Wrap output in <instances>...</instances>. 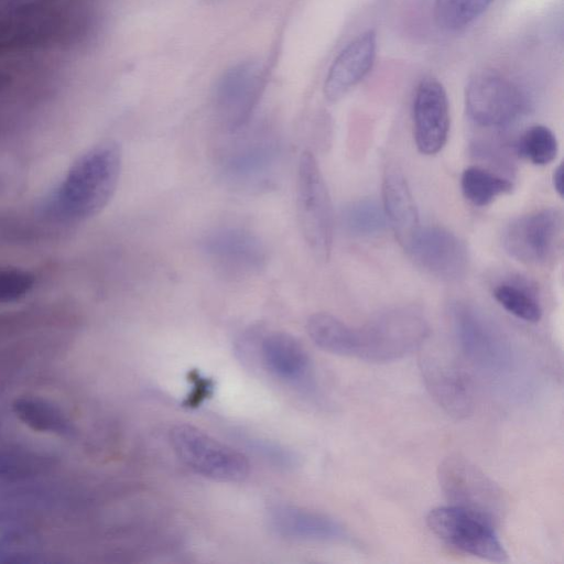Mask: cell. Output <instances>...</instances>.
<instances>
[{
    "instance_id": "1",
    "label": "cell",
    "mask_w": 564,
    "mask_h": 564,
    "mask_svg": "<svg viewBox=\"0 0 564 564\" xmlns=\"http://www.w3.org/2000/svg\"><path fill=\"white\" fill-rule=\"evenodd\" d=\"M122 153L115 141H101L78 156L48 194L42 209L58 223H79L98 215L112 198Z\"/></svg>"
},
{
    "instance_id": "2",
    "label": "cell",
    "mask_w": 564,
    "mask_h": 564,
    "mask_svg": "<svg viewBox=\"0 0 564 564\" xmlns=\"http://www.w3.org/2000/svg\"><path fill=\"white\" fill-rule=\"evenodd\" d=\"M430 333L423 316L411 308H393L355 328L352 358L369 362L399 360L419 349Z\"/></svg>"
},
{
    "instance_id": "3",
    "label": "cell",
    "mask_w": 564,
    "mask_h": 564,
    "mask_svg": "<svg viewBox=\"0 0 564 564\" xmlns=\"http://www.w3.org/2000/svg\"><path fill=\"white\" fill-rule=\"evenodd\" d=\"M296 209L302 235L319 261H327L333 245V209L329 193L315 156L302 152L297 167Z\"/></svg>"
},
{
    "instance_id": "4",
    "label": "cell",
    "mask_w": 564,
    "mask_h": 564,
    "mask_svg": "<svg viewBox=\"0 0 564 564\" xmlns=\"http://www.w3.org/2000/svg\"><path fill=\"white\" fill-rule=\"evenodd\" d=\"M453 329L465 357L491 375L511 370L513 352L506 336L481 311L456 302L451 306Z\"/></svg>"
},
{
    "instance_id": "5",
    "label": "cell",
    "mask_w": 564,
    "mask_h": 564,
    "mask_svg": "<svg viewBox=\"0 0 564 564\" xmlns=\"http://www.w3.org/2000/svg\"><path fill=\"white\" fill-rule=\"evenodd\" d=\"M176 456L197 474L218 481H240L250 469L247 457L191 424H176L170 431Z\"/></svg>"
},
{
    "instance_id": "6",
    "label": "cell",
    "mask_w": 564,
    "mask_h": 564,
    "mask_svg": "<svg viewBox=\"0 0 564 564\" xmlns=\"http://www.w3.org/2000/svg\"><path fill=\"white\" fill-rule=\"evenodd\" d=\"M429 529L452 547L491 562H505L508 554L484 514L459 506L432 509L426 516Z\"/></svg>"
},
{
    "instance_id": "7",
    "label": "cell",
    "mask_w": 564,
    "mask_h": 564,
    "mask_svg": "<svg viewBox=\"0 0 564 564\" xmlns=\"http://www.w3.org/2000/svg\"><path fill=\"white\" fill-rule=\"evenodd\" d=\"M465 106L468 117L486 128L506 127L518 120L529 107L524 90L497 72L476 74L467 84Z\"/></svg>"
},
{
    "instance_id": "8",
    "label": "cell",
    "mask_w": 564,
    "mask_h": 564,
    "mask_svg": "<svg viewBox=\"0 0 564 564\" xmlns=\"http://www.w3.org/2000/svg\"><path fill=\"white\" fill-rule=\"evenodd\" d=\"M70 28L68 13L57 3L0 14V55L56 44Z\"/></svg>"
},
{
    "instance_id": "9",
    "label": "cell",
    "mask_w": 564,
    "mask_h": 564,
    "mask_svg": "<svg viewBox=\"0 0 564 564\" xmlns=\"http://www.w3.org/2000/svg\"><path fill=\"white\" fill-rule=\"evenodd\" d=\"M563 230V213L557 208H543L513 219L503 231L502 245L513 259L542 265L561 250Z\"/></svg>"
},
{
    "instance_id": "10",
    "label": "cell",
    "mask_w": 564,
    "mask_h": 564,
    "mask_svg": "<svg viewBox=\"0 0 564 564\" xmlns=\"http://www.w3.org/2000/svg\"><path fill=\"white\" fill-rule=\"evenodd\" d=\"M263 86V68L254 61L237 63L221 74L213 99L216 116L227 132L235 134L247 127Z\"/></svg>"
},
{
    "instance_id": "11",
    "label": "cell",
    "mask_w": 564,
    "mask_h": 564,
    "mask_svg": "<svg viewBox=\"0 0 564 564\" xmlns=\"http://www.w3.org/2000/svg\"><path fill=\"white\" fill-rule=\"evenodd\" d=\"M280 144L270 135H251L236 141L220 156L223 177L245 191L268 188L280 163Z\"/></svg>"
},
{
    "instance_id": "12",
    "label": "cell",
    "mask_w": 564,
    "mask_h": 564,
    "mask_svg": "<svg viewBox=\"0 0 564 564\" xmlns=\"http://www.w3.org/2000/svg\"><path fill=\"white\" fill-rule=\"evenodd\" d=\"M202 250L213 265L226 275L245 278L259 273L267 263V250L251 231L218 228L205 236Z\"/></svg>"
},
{
    "instance_id": "13",
    "label": "cell",
    "mask_w": 564,
    "mask_h": 564,
    "mask_svg": "<svg viewBox=\"0 0 564 564\" xmlns=\"http://www.w3.org/2000/svg\"><path fill=\"white\" fill-rule=\"evenodd\" d=\"M440 482L455 506L479 512L492 521L502 510L501 491L468 460L453 456L440 466Z\"/></svg>"
},
{
    "instance_id": "14",
    "label": "cell",
    "mask_w": 564,
    "mask_h": 564,
    "mask_svg": "<svg viewBox=\"0 0 564 564\" xmlns=\"http://www.w3.org/2000/svg\"><path fill=\"white\" fill-rule=\"evenodd\" d=\"M405 250L420 268L442 280H459L469 267L464 241L440 226L420 227Z\"/></svg>"
},
{
    "instance_id": "15",
    "label": "cell",
    "mask_w": 564,
    "mask_h": 564,
    "mask_svg": "<svg viewBox=\"0 0 564 564\" xmlns=\"http://www.w3.org/2000/svg\"><path fill=\"white\" fill-rule=\"evenodd\" d=\"M414 139L425 155L438 153L449 131V106L444 86L434 77L423 78L416 86L413 105Z\"/></svg>"
},
{
    "instance_id": "16",
    "label": "cell",
    "mask_w": 564,
    "mask_h": 564,
    "mask_svg": "<svg viewBox=\"0 0 564 564\" xmlns=\"http://www.w3.org/2000/svg\"><path fill=\"white\" fill-rule=\"evenodd\" d=\"M270 528L280 536L297 541L350 542L347 529L337 520L306 508L279 503L269 509Z\"/></svg>"
},
{
    "instance_id": "17",
    "label": "cell",
    "mask_w": 564,
    "mask_h": 564,
    "mask_svg": "<svg viewBox=\"0 0 564 564\" xmlns=\"http://www.w3.org/2000/svg\"><path fill=\"white\" fill-rule=\"evenodd\" d=\"M377 54V34L367 30L351 40L333 61L324 83L330 101L344 97L371 70Z\"/></svg>"
},
{
    "instance_id": "18",
    "label": "cell",
    "mask_w": 564,
    "mask_h": 564,
    "mask_svg": "<svg viewBox=\"0 0 564 564\" xmlns=\"http://www.w3.org/2000/svg\"><path fill=\"white\" fill-rule=\"evenodd\" d=\"M382 207L404 250L420 229V219L408 182L398 165L387 166L382 180Z\"/></svg>"
},
{
    "instance_id": "19",
    "label": "cell",
    "mask_w": 564,
    "mask_h": 564,
    "mask_svg": "<svg viewBox=\"0 0 564 564\" xmlns=\"http://www.w3.org/2000/svg\"><path fill=\"white\" fill-rule=\"evenodd\" d=\"M260 355L265 368L285 382L302 383L311 373V359L307 351L295 337L288 333L267 334L260 344Z\"/></svg>"
},
{
    "instance_id": "20",
    "label": "cell",
    "mask_w": 564,
    "mask_h": 564,
    "mask_svg": "<svg viewBox=\"0 0 564 564\" xmlns=\"http://www.w3.org/2000/svg\"><path fill=\"white\" fill-rule=\"evenodd\" d=\"M422 372L431 394L447 413L465 417L471 412L470 389L456 368L431 357L423 360Z\"/></svg>"
},
{
    "instance_id": "21",
    "label": "cell",
    "mask_w": 564,
    "mask_h": 564,
    "mask_svg": "<svg viewBox=\"0 0 564 564\" xmlns=\"http://www.w3.org/2000/svg\"><path fill=\"white\" fill-rule=\"evenodd\" d=\"M15 416L33 431L72 437L75 424L64 410L40 397H19L12 402Z\"/></svg>"
},
{
    "instance_id": "22",
    "label": "cell",
    "mask_w": 564,
    "mask_h": 564,
    "mask_svg": "<svg viewBox=\"0 0 564 564\" xmlns=\"http://www.w3.org/2000/svg\"><path fill=\"white\" fill-rule=\"evenodd\" d=\"M312 341L329 354L351 357L355 349V328L328 313H315L306 321Z\"/></svg>"
},
{
    "instance_id": "23",
    "label": "cell",
    "mask_w": 564,
    "mask_h": 564,
    "mask_svg": "<svg viewBox=\"0 0 564 564\" xmlns=\"http://www.w3.org/2000/svg\"><path fill=\"white\" fill-rule=\"evenodd\" d=\"M464 197L475 206H487L512 189V183L479 166L464 170L460 178Z\"/></svg>"
},
{
    "instance_id": "24",
    "label": "cell",
    "mask_w": 564,
    "mask_h": 564,
    "mask_svg": "<svg viewBox=\"0 0 564 564\" xmlns=\"http://www.w3.org/2000/svg\"><path fill=\"white\" fill-rule=\"evenodd\" d=\"M495 0H434V17L444 31L456 33L473 25Z\"/></svg>"
},
{
    "instance_id": "25",
    "label": "cell",
    "mask_w": 564,
    "mask_h": 564,
    "mask_svg": "<svg viewBox=\"0 0 564 564\" xmlns=\"http://www.w3.org/2000/svg\"><path fill=\"white\" fill-rule=\"evenodd\" d=\"M344 228L354 236L368 237L380 234L387 225L382 205L372 198L350 202L341 212Z\"/></svg>"
},
{
    "instance_id": "26",
    "label": "cell",
    "mask_w": 564,
    "mask_h": 564,
    "mask_svg": "<svg viewBox=\"0 0 564 564\" xmlns=\"http://www.w3.org/2000/svg\"><path fill=\"white\" fill-rule=\"evenodd\" d=\"M495 300L513 316L530 323L542 317V307L536 296L518 283L505 282L494 290Z\"/></svg>"
},
{
    "instance_id": "27",
    "label": "cell",
    "mask_w": 564,
    "mask_h": 564,
    "mask_svg": "<svg viewBox=\"0 0 564 564\" xmlns=\"http://www.w3.org/2000/svg\"><path fill=\"white\" fill-rule=\"evenodd\" d=\"M519 149L522 155L533 164L546 165L556 158L558 143L551 129L536 124L523 133Z\"/></svg>"
},
{
    "instance_id": "28",
    "label": "cell",
    "mask_w": 564,
    "mask_h": 564,
    "mask_svg": "<svg viewBox=\"0 0 564 564\" xmlns=\"http://www.w3.org/2000/svg\"><path fill=\"white\" fill-rule=\"evenodd\" d=\"M35 276L17 267H0V303L15 302L34 288Z\"/></svg>"
},
{
    "instance_id": "29",
    "label": "cell",
    "mask_w": 564,
    "mask_h": 564,
    "mask_svg": "<svg viewBox=\"0 0 564 564\" xmlns=\"http://www.w3.org/2000/svg\"><path fill=\"white\" fill-rule=\"evenodd\" d=\"M40 458L24 454L0 452V478L20 477L40 468Z\"/></svg>"
},
{
    "instance_id": "30",
    "label": "cell",
    "mask_w": 564,
    "mask_h": 564,
    "mask_svg": "<svg viewBox=\"0 0 564 564\" xmlns=\"http://www.w3.org/2000/svg\"><path fill=\"white\" fill-rule=\"evenodd\" d=\"M58 3V0H0V14L25 8Z\"/></svg>"
},
{
    "instance_id": "31",
    "label": "cell",
    "mask_w": 564,
    "mask_h": 564,
    "mask_svg": "<svg viewBox=\"0 0 564 564\" xmlns=\"http://www.w3.org/2000/svg\"><path fill=\"white\" fill-rule=\"evenodd\" d=\"M563 172H564L563 171V165L560 164L554 170L553 177H552L553 186H554L555 191L558 193L560 196H563V193H564Z\"/></svg>"
},
{
    "instance_id": "32",
    "label": "cell",
    "mask_w": 564,
    "mask_h": 564,
    "mask_svg": "<svg viewBox=\"0 0 564 564\" xmlns=\"http://www.w3.org/2000/svg\"><path fill=\"white\" fill-rule=\"evenodd\" d=\"M10 75L0 70V95L10 86Z\"/></svg>"
}]
</instances>
